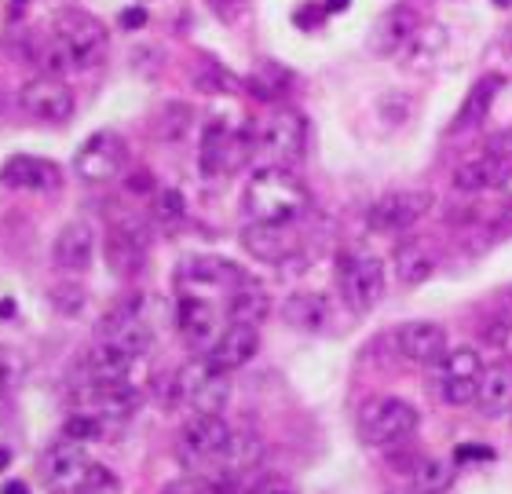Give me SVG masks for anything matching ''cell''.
<instances>
[{"label":"cell","instance_id":"obj_2","mask_svg":"<svg viewBox=\"0 0 512 494\" xmlns=\"http://www.w3.org/2000/svg\"><path fill=\"white\" fill-rule=\"evenodd\" d=\"M246 213L253 224H297L308 213V187L289 169H260L246 183Z\"/></svg>","mask_w":512,"mask_h":494},{"label":"cell","instance_id":"obj_7","mask_svg":"<svg viewBox=\"0 0 512 494\" xmlns=\"http://www.w3.org/2000/svg\"><path fill=\"white\" fill-rule=\"evenodd\" d=\"M483 359L476 348L461 344V348H450L443 359H439V399L450 403V407H469L476 403V392H480V377H483Z\"/></svg>","mask_w":512,"mask_h":494},{"label":"cell","instance_id":"obj_37","mask_svg":"<svg viewBox=\"0 0 512 494\" xmlns=\"http://www.w3.org/2000/svg\"><path fill=\"white\" fill-rule=\"evenodd\" d=\"M158 213H161V220H176V216H183V194L180 191H161L158 194Z\"/></svg>","mask_w":512,"mask_h":494},{"label":"cell","instance_id":"obj_36","mask_svg":"<svg viewBox=\"0 0 512 494\" xmlns=\"http://www.w3.org/2000/svg\"><path fill=\"white\" fill-rule=\"evenodd\" d=\"M19 374H22L19 359H15L11 352H4V348H0V399H4V396L11 392V388H15Z\"/></svg>","mask_w":512,"mask_h":494},{"label":"cell","instance_id":"obj_41","mask_svg":"<svg viewBox=\"0 0 512 494\" xmlns=\"http://www.w3.org/2000/svg\"><path fill=\"white\" fill-rule=\"evenodd\" d=\"M169 494H213L209 487H198V484H176Z\"/></svg>","mask_w":512,"mask_h":494},{"label":"cell","instance_id":"obj_14","mask_svg":"<svg viewBox=\"0 0 512 494\" xmlns=\"http://www.w3.org/2000/svg\"><path fill=\"white\" fill-rule=\"evenodd\" d=\"M395 348H399V355H403L406 363H417V366H432L450 352L447 330L439 323H428V319L399 326L395 330Z\"/></svg>","mask_w":512,"mask_h":494},{"label":"cell","instance_id":"obj_5","mask_svg":"<svg viewBox=\"0 0 512 494\" xmlns=\"http://www.w3.org/2000/svg\"><path fill=\"white\" fill-rule=\"evenodd\" d=\"M337 286H341V297L348 301L352 312H370L384 293V264L374 253L348 249L337 260Z\"/></svg>","mask_w":512,"mask_h":494},{"label":"cell","instance_id":"obj_29","mask_svg":"<svg viewBox=\"0 0 512 494\" xmlns=\"http://www.w3.org/2000/svg\"><path fill=\"white\" fill-rule=\"evenodd\" d=\"M132 363H136V355H128L125 348H118L114 341H103L96 352L88 355L92 381H128Z\"/></svg>","mask_w":512,"mask_h":494},{"label":"cell","instance_id":"obj_33","mask_svg":"<svg viewBox=\"0 0 512 494\" xmlns=\"http://www.w3.org/2000/svg\"><path fill=\"white\" fill-rule=\"evenodd\" d=\"M286 319L293 326H304V330H319L326 319H330V308H326V297H315V293H300L286 304Z\"/></svg>","mask_w":512,"mask_h":494},{"label":"cell","instance_id":"obj_8","mask_svg":"<svg viewBox=\"0 0 512 494\" xmlns=\"http://www.w3.org/2000/svg\"><path fill=\"white\" fill-rule=\"evenodd\" d=\"M417 429V410L414 403H406L399 396L377 399L363 410L359 418V432L370 447H392V443H403L410 432Z\"/></svg>","mask_w":512,"mask_h":494},{"label":"cell","instance_id":"obj_17","mask_svg":"<svg viewBox=\"0 0 512 494\" xmlns=\"http://www.w3.org/2000/svg\"><path fill=\"white\" fill-rule=\"evenodd\" d=\"M417 30H421V22H417V11L406 8V4H395V8H388L381 19H377L374 33H370V48H374L377 55L403 52L406 44L414 41Z\"/></svg>","mask_w":512,"mask_h":494},{"label":"cell","instance_id":"obj_4","mask_svg":"<svg viewBox=\"0 0 512 494\" xmlns=\"http://www.w3.org/2000/svg\"><path fill=\"white\" fill-rule=\"evenodd\" d=\"M41 476L55 494H81L92 484H99V480H107L103 469L88 458L85 443L66 440V436L48 447V454H44L41 462Z\"/></svg>","mask_w":512,"mask_h":494},{"label":"cell","instance_id":"obj_45","mask_svg":"<svg viewBox=\"0 0 512 494\" xmlns=\"http://www.w3.org/2000/svg\"><path fill=\"white\" fill-rule=\"evenodd\" d=\"M256 494H293V491H286V487H260Z\"/></svg>","mask_w":512,"mask_h":494},{"label":"cell","instance_id":"obj_35","mask_svg":"<svg viewBox=\"0 0 512 494\" xmlns=\"http://www.w3.org/2000/svg\"><path fill=\"white\" fill-rule=\"evenodd\" d=\"M66 440L88 443V440H103V418H92V414H77L63 425Z\"/></svg>","mask_w":512,"mask_h":494},{"label":"cell","instance_id":"obj_6","mask_svg":"<svg viewBox=\"0 0 512 494\" xmlns=\"http://www.w3.org/2000/svg\"><path fill=\"white\" fill-rule=\"evenodd\" d=\"M304 140H308V125L300 114L293 110H282V114H271V118L260 125L256 132V154L264 169H289L304 154Z\"/></svg>","mask_w":512,"mask_h":494},{"label":"cell","instance_id":"obj_30","mask_svg":"<svg viewBox=\"0 0 512 494\" xmlns=\"http://www.w3.org/2000/svg\"><path fill=\"white\" fill-rule=\"evenodd\" d=\"M227 312H231V323L235 326H260L271 312V301H267V293L260 286H238L231 293V304H227Z\"/></svg>","mask_w":512,"mask_h":494},{"label":"cell","instance_id":"obj_40","mask_svg":"<svg viewBox=\"0 0 512 494\" xmlns=\"http://www.w3.org/2000/svg\"><path fill=\"white\" fill-rule=\"evenodd\" d=\"M465 458H491V451H483V447H461L458 462H465Z\"/></svg>","mask_w":512,"mask_h":494},{"label":"cell","instance_id":"obj_9","mask_svg":"<svg viewBox=\"0 0 512 494\" xmlns=\"http://www.w3.org/2000/svg\"><path fill=\"white\" fill-rule=\"evenodd\" d=\"M231 432L235 429H227V421L216 418V414H194V418L180 429L176 451H180V458L187 465L205 469V465L220 462V454H224L227 443H231Z\"/></svg>","mask_w":512,"mask_h":494},{"label":"cell","instance_id":"obj_28","mask_svg":"<svg viewBox=\"0 0 512 494\" xmlns=\"http://www.w3.org/2000/svg\"><path fill=\"white\" fill-rule=\"evenodd\" d=\"M502 172H505L502 162H498L494 154H480V158L458 165V172H454V187H458L461 194H480V191H487V187H498Z\"/></svg>","mask_w":512,"mask_h":494},{"label":"cell","instance_id":"obj_39","mask_svg":"<svg viewBox=\"0 0 512 494\" xmlns=\"http://www.w3.org/2000/svg\"><path fill=\"white\" fill-rule=\"evenodd\" d=\"M498 194H502L505 205H512V169L502 172V180H498Z\"/></svg>","mask_w":512,"mask_h":494},{"label":"cell","instance_id":"obj_43","mask_svg":"<svg viewBox=\"0 0 512 494\" xmlns=\"http://www.w3.org/2000/svg\"><path fill=\"white\" fill-rule=\"evenodd\" d=\"M121 22H143V11H125V15H121Z\"/></svg>","mask_w":512,"mask_h":494},{"label":"cell","instance_id":"obj_25","mask_svg":"<svg viewBox=\"0 0 512 494\" xmlns=\"http://www.w3.org/2000/svg\"><path fill=\"white\" fill-rule=\"evenodd\" d=\"M92 403L99 418H128L139 407V396L128 381H92Z\"/></svg>","mask_w":512,"mask_h":494},{"label":"cell","instance_id":"obj_16","mask_svg":"<svg viewBox=\"0 0 512 494\" xmlns=\"http://www.w3.org/2000/svg\"><path fill=\"white\" fill-rule=\"evenodd\" d=\"M242 246L253 253L256 260L267 264H282L300 249V235L293 224H249L242 231Z\"/></svg>","mask_w":512,"mask_h":494},{"label":"cell","instance_id":"obj_47","mask_svg":"<svg viewBox=\"0 0 512 494\" xmlns=\"http://www.w3.org/2000/svg\"><path fill=\"white\" fill-rule=\"evenodd\" d=\"M494 4H498V8H502V4H509V0H494Z\"/></svg>","mask_w":512,"mask_h":494},{"label":"cell","instance_id":"obj_19","mask_svg":"<svg viewBox=\"0 0 512 494\" xmlns=\"http://www.w3.org/2000/svg\"><path fill=\"white\" fill-rule=\"evenodd\" d=\"M256 348H260V333H256V326H227L220 337H216V344L209 348V363L216 366V370H224V374H231V370H238V366H246L249 359L256 355Z\"/></svg>","mask_w":512,"mask_h":494},{"label":"cell","instance_id":"obj_46","mask_svg":"<svg viewBox=\"0 0 512 494\" xmlns=\"http://www.w3.org/2000/svg\"><path fill=\"white\" fill-rule=\"evenodd\" d=\"M4 465H8V451H0V469H4Z\"/></svg>","mask_w":512,"mask_h":494},{"label":"cell","instance_id":"obj_34","mask_svg":"<svg viewBox=\"0 0 512 494\" xmlns=\"http://www.w3.org/2000/svg\"><path fill=\"white\" fill-rule=\"evenodd\" d=\"M48 301H52V308L59 315H81V308H85L88 293L81 282H59V286H52V293H48Z\"/></svg>","mask_w":512,"mask_h":494},{"label":"cell","instance_id":"obj_26","mask_svg":"<svg viewBox=\"0 0 512 494\" xmlns=\"http://www.w3.org/2000/svg\"><path fill=\"white\" fill-rule=\"evenodd\" d=\"M432 271H436V257H432L428 246L403 242V246L395 249V279L403 282V286H421V282L432 279Z\"/></svg>","mask_w":512,"mask_h":494},{"label":"cell","instance_id":"obj_10","mask_svg":"<svg viewBox=\"0 0 512 494\" xmlns=\"http://www.w3.org/2000/svg\"><path fill=\"white\" fill-rule=\"evenodd\" d=\"M428 209H432V194L428 191H392L370 205L366 224H370V231H377V235H395V231L414 227Z\"/></svg>","mask_w":512,"mask_h":494},{"label":"cell","instance_id":"obj_1","mask_svg":"<svg viewBox=\"0 0 512 494\" xmlns=\"http://www.w3.org/2000/svg\"><path fill=\"white\" fill-rule=\"evenodd\" d=\"M48 74L59 77V70L70 66H96L107 55V26L81 8L55 11L52 37L41 48Z\"/></svg>","mask_w":512,"mask_h":494},{"label":"cell","instance_id":"obj_22","mask_svg":"<svg viewBox=\"0 0 512 494\" xmlns=\"http://www.w3.org/2000/svg\"><path fill=\"white\" fill-rule=\"evenodd\" d=\"M0 180L8 187H22V191H55L59 187V165L22 154V158H11L0 169Z\"/></svg>","mask_w":512,"mask_h":494},{"label":"cell","instance_id":"obj_21","mask_svg":"<svg viewBox=\"0 0 512 494\" xmlns=\"http://www.w3.org/2000/svg\"><path fill=\"white\" fill-rule=\"evenodd\" d=\"M476 407L483 418H505L512 410V363H494L483 370Z\"/></svg>","mask_w":512,"mask_h":494},{"label":"cell","instance_id":"obj_11","mask_svg":"<svg viewBox=\"0 0 512 494\" xmlns=\"http://www.w3.org/2000/svg\"><path fill=\"white\" fill-rule=\"evenodd\" d=\"M125 158H128V151L118 132H96V136H88L85 147L74 154V169H77V176L88 183H107V180H114V176H121Z\"/></svg>","mask_w":512,"mask_h":494},{"label":"cell","instance_id":"obj_32","mask_svg":"<svg viewBox=\"0 0 512 494\" xmlns=\"http://www.w3.org/2000/svg\"><path fill=\"white\" fill-rule=\"evenodd\" d=\"M454 484V462L443 458H421L414 465V491L417 494H447Z\"/></svg>","mask_w":512,"mask_h":494},{"label":"cell","instance_id":"obj_42","mask_svg":"<svg viewBox=\"0 0 512 494\" xmlns=\"http://www.w3.org/2000/svg\"><path fill=\"white\" fill-rule=\"evenodd\" d=\"M150 187H154V180H150L147 172H143V176H136V180H132V191H150Z\"/></svg>","mask_w":512,"mask_h":494},{"label":"cell","instance_id":"obj_3","mask_svg":"<svg viewBox=\"0 0 512 494\" xmlns=\"http://www.w3.org/2000/svg\"><path fill=\"white\" fill-rule=\"evenodd\" d=\"M172 399L187 403L194 414H224V407L231 403V377L224 370H216L209 359L187 363L180 374L172 377Z\"/></svg>","mask_w":512,"mask_h":494},{"label":"cell","instance_id":"obj_23","mask_svg":"<svg viewBox=\"0 0 512 494\" xmlns=\"http://www.w3.org/2000/svg\"><path fill=\"white\" fill-rule=\"evenodd\" d=\"M180 319H176V326H180V333L187 337V344H194V348H213L216 344V308L209 301H198V297H187V301L180 304Z\"/></svg>","mask_w":512,"mask_h":494},{"label":"cell","instance_id":"obj_27","mask_svg":"<svg viewBox=\"0 0 512 494\" xmlns=\"http://www.w3.org/2000/svg\"><path fill=\"white\" fill-rule=\"evenodd\" d=\"M502 85H505L502 74L480 77V81L472 85L469 96H465V103H461L458 118H454V132H458V129H469V125H480V121L487 118V110H491L494 96L502 92Z\"/></svg>","mask_w":512,"mask_h":494},{"label":"cell","instance_id":"obj_44","mask_svg":"<svg viewBox=\"0 0 512 494\" xmlns=\"http://www.w3.org/2000/svg\"><path fill=\"white\" fill-rule=\"evenodd\" d=\"M0 494H30V491H26V487H22V484H8Z\"/></svg>","mask_w":512,"mask_h":494},{"label":"cell","instance_id":"obj_12","mask_svg":"<svg viewBox=\"0 0 512 494\" xmlns=\"http://www.w3.org/2000/svg\"><path fill=\"white\" fill-rule=\"evenodd\" d=\"M19 107L37 121L63 125V121H70V114H74V92H70L55 74H41L22 85Z\"/></svg>","mask_w":512,"mask_h":494},{"label":"cell","instance_id":"obj_20","mask_svg":"<svg viewBox=\"0 0 512 494\" xmlns=\"http://www.w3.org/2000/svg\"><path fill=\"white\" fill-rule=\"evenodd\" d=\"M96 257V231L81 220L66 224L55 238V264L63 271H85Z\"/></svg>","mask_w":512,"mask_h":494},{"label":"cell","instance_id":"obj_24","mask_svg":"<svg viewBox=\"0 0 512 494\" xmlns=\"http://www.w3.org/2000/svg\"><path fill=\"white\" fill-rule=\"evenodd\" d=\"M260 458H264L260 436H253V432H231V443H227V451L220 454L216 469H220V476H242V473H249V469H256Z\"/></svg>","mask_w":512,"mask_h":494},{"label":"cell","instance_id":"obj_13","mask_svg":"<svg viewBox=\"0 0 512 494\" xmlns=\"http://www.w3.org/2000/svg\"><path fill=\"white\" fill-rule=\"evenodd\" d=\"M256 154L253 136L246 132H227L224 125H213L202 140V169L209 176H220V172H235L238 165H246Z\"/></svg>","mask_w":512,"mask_h":494},{"label":"cell","instance_id":"obj_38","mask_svg":"<svg viewBox=\"0 0 512 494\" xmlns=\"http://www.w3.org/2000/svg\"><path fill=\"white\" fill-rule=\"evenodd\" d=\"M487 154H494L498 162H509V158H512V125L505 132H498V136H494L491 151H487Z\"/></svg>","mask_w":512,"mask_h":494},{"label":"cell","instance_id":"obj_18","mask_svg":"<svg viewBox=\"0 0 512 494\" xmlns=\"http://www.w3.org/2000/svg\"><path fill=\"white\" fill-rule=\"evenodd\" d=\"M143 257H147V235H143V227L136 231V224H121L110 231L107 268L114 271L118 279H132V275L143 268Z\"/></svg>","mask_w":512,"mask_h":494},{"label":"cell","instance_id":"obj_31","mask_svg":"<svg viewBox=\"0 0 512 494\" xmlns=\"http://www.w3.org/2000/svg\"><path fill=\"white\" fill-rule=\"evenodd\" d=\"M443 48H447V30L439 26V22H428V26H421V30L414 33V41L406 44V66H414V70H425V66H432L443 55Z\"/></svg>","mask_w":512,"mask_h":494},{"label":"cell","instance_id":"obj_15","mask_svg":"<svg viewBox=\"0 0 512 494\" xmlns=\"http://www.w3.org/2000/svg\"><path fill=\"white\" fill-rule=\"evenodd\" d=\"M242 271L238 264L224 257H213V253H205V257H187L180 264V286L183 290H238L242 286Z\"/></svg>","mask_w":512,"mask_h":494}]
</instances>
